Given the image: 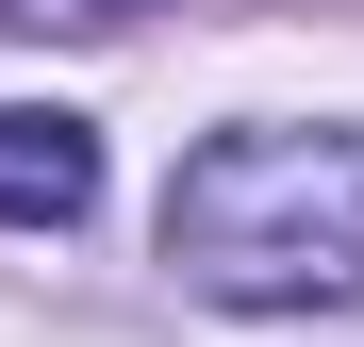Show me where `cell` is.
<instances>
[{"mask_svg":"<svg viewBox=\"0 0 364 347\" xmlns=\"http://www.w3.org/2000/svg\"><path fill=\"white\" fill-rule=\"evenodd\" d=\"M17 33H100V17H133V0H0Z\"/></svg>","mask_w":364,"mask_h":347,"instance_id":"obj_3","label":"cell"},{"mask_svg":"<svg viewBox=\"0 0 364 347\" xmlns=\"http://www.w3.org/2000/svg\"><path fill=\"white\" fill-rule=\"evenodd\" d=\"M83 215H100V133L0 99V231H83Z\"/></svg>","mask_w":364,"mask_h":347,"instance_id":"obj_2","label":"cell"},{"mask_svg":"<svg viewBox=\"0 0 364 347\" xmlns=\"http://www.w3.org/2000/svg\"><path fill=\"white\" fill-rule=\"evenodd\" d=\"M166 265L232 314L364 298V133H215V149H182Z\"/></svg>","mask_w":364,"mask_h":347,"instance_id":"obj_1","label":"cell"}]
</instances>
